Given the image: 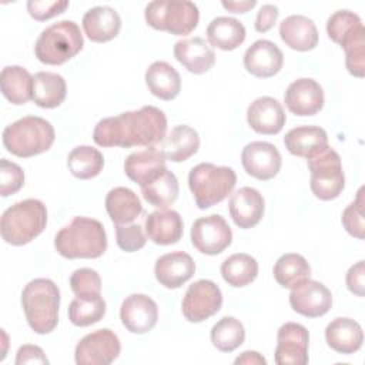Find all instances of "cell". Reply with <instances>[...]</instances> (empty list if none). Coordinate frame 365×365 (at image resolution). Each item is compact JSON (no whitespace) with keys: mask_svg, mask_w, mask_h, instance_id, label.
<instances>
[{"mask_svg":"<svg viewBox=\"0 0 365 365\" xmlns=\"http://www.w3.org/2000/svg\"><path fill=\"white\" fill-rule=\"evenodd\" d=\"M309 334L307 328L297 322H285L277 335L275 362L279 365L308 364Z\"/></svg>","mask_w":365,"mask_h":365,"instance_id":"cell-13","label":"cell"},{"mask_svg":"<svg viewBox=\"0 0 365 365\" xmlns=\"http://www.w3.org/2000/svg\"><path fill=\"white\" fill-rule=\"evenodd\" d=\"M70 287L76 297L100 295L101 278L97 271L91 268H78L70 277Z\"/></svg>","mask_w":365,"mask_h":365,"instance_id":"cell-44","label":"cell"},{"mask_svg":"<svg viewBox=\"0 0 365 365\" xmlns=\"http://www.w3.org/2000/svg\"><path fill=\"white\" fill-rule=\"evenodd\" d=\"M311 171L309 187L314 195L322 201L336 198L345 187V175L339 154L329 145L307 160Z\"/></svg>","mask_w":365,"mask_h":365,"instance_id":"cell-9","label":"cell"},{"mask_svg":"<svg viewBox=\"0 0 365 365\" xmlns=\"http://www.w3.org/2000/svg\"><path fill=\"white\" fill-rule=\"evenodd\" d=\"M279 36L289 48L297 51H309L318 46L317 26L302 14L285 17L279 24Z\"/></svg>","mask_w":365,"mask_h":365,"instance_id":"cell-25","label":"cell"},{"mask_svg":"<svg viewBox=\"0 0 365 365\" xmlns=\"http://www.w3.org/2000/svg\"><path fill=\"white\" fill-rule=\"evenodd\" d=\"M115 238H117V245L125 252L138 251L147 242L143 228L138 224L115 225Z\"/></svg>","mask_w":365,"mask_h":365,"instance_id":"cell-46","label":"cell"},{"mask_svg":"<svg viewBox=\"0 0 365 365\" xmlns=\"http://www.w3.org/2000/svg\"><path fill=\"white\" fill-rule=\"evenodd\" d=\"M339 46L345 51V64L355 77H364L365 73V29L364 24L355 27L342 37Z\"/></svg>","mask_w":365,"mask_h":365,"instance_id":"cell-41","label":"cell"},{"mask_svg":"<svg viewBox=\"0 0 365 365\" xmlns=\"http://www.w3.org/2000/svg\"><path fill=\"white\" fill-rule=\"evenodd\" d=\"M272 272L275 281L281 287L292 289L305 279H309L311 267L302 255L288 252L277 259Z\"/></svg>","mask_w":365,"mask_h":365,"instance_id":"cell-37","label":"cell"},{"mask_svg":"<svg viewBox=\"0 0 365 365\" xmlns=\"http://www.w3.org/2000/svg\"><path fill=\"white\" fill-rule=\"evenodd\" d=\"M144 17L155 30L185 36L197 27L200 11L197 4L188 0H154L145 6Z\"/></svg>","mask_w":365,"mask_h":365,"instance_id":"cell-8","label":"cell"},{"mask_svg":"<svg viewBox=\"0 0 365 365\" xmlns=\"http://www.w3.org/2000/svg\"><path fill=\"white\" fill-rule=\"evenodd\" d=\"M247 121L255 133L272 135L282 130L287 117L278 100L264 96L255 98L250 104L247 110Z\"/></svg>","mask_w":365,"mask_h":365,"instance_id":"cell-19","label":"cell"},{"mask_svg":"<svg viewBox=\"0 0 365 365\" xmlns=\"http://www.w3.org/2000/svg\"><path fill=\"white\" fill-rule=\"evenodd\" d=\"M145 84L153 96L161 100H173L181 91V77L167 61H154L145 71Z\"/></svg>","mask_w":365,"mask_h":365,"instance_id":"cell-29","label":"cell"},{"mask_svg":"<svg viewBox=\"0 0 365 365\" xmlns=\"http://www.w3.org/2000/svg\"><path fill=\"white\" fill-rule=\"evenodd\" d=\"M165 161L167 158L163 150L150 145L131 153L124 161V171L131 181L141 187L167 168Z\"/></svg>","mask_w":365,"mask_h":365,"instance_id":"cell-22","label":"cell"},{"mask_svg":"<svg viewBox=\"0 0 365 365\" xmlns=\"http://www.w3.org/2000/svg\"><path fill=\"white\" fill-rule=\"evenodd\" d=\"M245 339L244 325L234 317L221 318L211 328V342L222 352H232Z\"/></svg>","mask_w":365,"mask_h":365,"instance_id":"cell-40","label":"cell"},{"mask_svg":"<svg viewBox=\"0 0 365 365\" xmlns=\"http://www.w3.org/2000/svg\"><path fill=\"white\" fill-rule=\"evenodd\" d=\"M342 225L355 238L364 240L365 225H364V187L359 188L356 198L344 210Z\"/></svg>","mask_w":365,"mask_h":365,"instance_id":"cell-43","label":"cell"},{"mask_svg":"<svg viewBox=\"0 0 365 365\" xmlns=\"http://www.w3.org/2000/svg\"><path fill=\"white\" fill-rule=\"evenodd\" d=\"M0 87L11 104H26L33 96V76L20 66H7L1 70Z\"/></svg>","mask_w":365,"mask_h":365,"instance_id":"cell-34","label":"cell"},{"mask_svg":"<svg viewBox=\"0 0 365 365\" xmlns=\"http://www.w3.org/2000/svg\"><path fill=\"white\" fill-rule=\"evenodd\" d=\"M106 210L111 221L118 225L133 222L143 212V205L133 190L115 187L106 197Z\"/></svg>","mask_w":365,"mask_h":365,"instance_id":"cell-32","label":"cell"},{"mask_svg":"<svg viewBox=\"0 0 365 365\" xmlns=\"http://www.w3.org/2000/svg\"><path fill=\"white\" fill-rule=\"evenodd\" d=\"M325 339L334 351L349 355L362 346L364 332L355 319L339 317L327 325Z\"/></svg>","mask_w":365,"mask_h":365,"instance_id":"cell-27","label":"cell"},{"mask_svg":"<svg viewBox=\"0 0 365 365\" xmlns=\"http://www.w3.org/2000/svg\"><path fill=\"white\" fill-rule=\"evenodd\" d=\"M24 364H48V359L40 346L26 344L19 348L16 355V365Z\"/></svg>","mask_w":365,"mask_h":365,"instance_id":"cell-49","label":"cell"},{"mask_svg":"<svg viewBox=\"0 0 365 365\" xmlns=\"http://www.w3.org/2000/svg\"><path fill=\"white\" fill-rule=\"evenodd\" d=\"M244 170L262 181L274 178L281 170V154L278 148L267 141H252L241 153Z\"/></svg>","mask_w":365,"mask_h":365,"instance_id":"cell-15","label":"cell"},{"mask_svg":"<svg viewBox=\"0 0 365 365\" xmlns=\"http://www.w3.org/2000/svg\"><path fill=\"white\" fill-rule=\"evenodd\" d=\"M165 131V114L154 106H144L100 120L94 127L93 140L100 147H150L163 141Z\"/></svg>","mask_w":365,"mask_h":365,"instance_id":"cell-1","label":"cell"},{"mask_svg":"<svg viewBox=\"0 0 365 365\" xmlns=\"http://www.w3.org/2000/svg\"><path fill=\"white\" fill-rule=\"evenodd\" d=\"M120 319L131 334H145L157 324L158 307L148 295L131 294L121 304Z\"/></svg>","mask_w":365,"mask_h":365,"instance_id":"cell-16","label":"cell"},{"mask_svg":"<svg viewBox=\"0 0 365 365\" xmlns=\"http://www.w3.org/2000/svg\"><path fill=\"white\" fill-rule=\"evenodd\" d=\"M195 272V262L190 254L174 251L161 255L155 261L154 274L157 281L168 288L175 289L185 284Z\"/></svg>","mask_w":365,"mask_h":365,"instance_id":"cell-21","label":"cell"},{"mask_svg":"<svg viewBox=\"0 0 365 365\" xmlns=\"http://www.w3.org/2000/svg\"><path fill=\"white\" fill-rule=\"evenodd\" d=\"M21 307L30 328L36 334H50L58 322L60 289L48 278L31 279L23 288Z\"/></svg>","mask_w":365,"mask_h":365,"instance_id":"cell-3","label":"cell"},{"mask_svg":"<svg viewBox=\"0 0 365 365\" xmlns=\"http://www.w3.org/2000/svg\"><path fill=\"white\" fill-rule=\"evenodd\" d=\"M364 275H365V269H364V261H358L356 264H354L352 267H349L348 272H346V287L348 289L358 295V297H364L365 291H364Z\"/></svg>","mask_w":365,"mask_h":365,"instance_id":"cell-50","label":"cell"},{"mask_svg":"<svg viewBox=\"0 0 365 365\" xmlns=\"http://www.w3.org/2000/svg\"><path fill=\"white\" fill-rule=\"evenodd\" d=\"M83 29L91 41L106 43L118 36L121 19L113 7L96 6L83 16Z\"/></svg>","mask_w":365,"mask_h":365,"instance_id":"cell-24","label":"cell"},{"mask_svg":"<svg viewBox=\"0 0 365 365\" xmlns=\"http://www.w3.org/2000/svg\"><path fill=\"white\" fill-rule=\"evenodd\" d=\"M56 251L68 259L98 258L107 250V235L98 220L74 217L54 238Z\"/></svg>","mask_w":365,"mask_h":365,"instance_id":"cell-2","label":"cell"},{"mask_svg":"<svg viewBox=\"0 0 365 365\" xmlns=\"http://www.w3.org/2000/svg\"><path fill=\"white\" fill-rule=\"evenodd\" d=\"M68 7V1H46V0H29L27 1V10L29 14L37 20L44 21L54 16L61 14Z\"/></svg>","mask_w":365,"mask_h":365,"instance_id":"cell-47","label":"cell"},{"mask_svg":"<svg viewBox=\"0 0 365 365\" xmlns=\"http://www.w3.org/2000/svg\"><path fill=\"white\" fill-rule=\"evenodd\" d=\"M121 344L111 329H97L80 339L74 351L78 365H108L120 355Z\"/></svg>","mask_w":365,"mask_h":365,"instance_id":"cell-11","label":"cell"},{"mask_svg":"<svg viewBox=\"0 0 365 365\" xmlns=\"http://www.w3.org/2000/svg\"><path fill=\"white\" fill-rule=\"evenodd\" d=\"M247 31L244 24L234 17H215L207 27L208 43L217 48L230 51L241 46L245 40Z\"/></svg>","mask_w":365,"mask_h":365,"instance_id":"cell-33","label":"cell"},{"mask_svg":"<svg viewBox=\"0 0 365 365\" xmlns=\"http://www.w3.org/2000/svg\"><path fill=\"white\" fill-rule=\"evenodd\" d=\"M235 182L237 174L231 167L211 163H200L188 174V187L200 210L210 208L227 198Z\"/></svg>","mask_w":365,"mask_h":365,"instance_id":"cell-7","label":"cell"},{"mask_svg":"<svg viewBox=\"0 0 365 365\" xmlns=\"http://www.w3.org/2000/svg\"><path fill=\"white\" fill-rule=\"evenodd\" d=\"M83 46L84 38L77 23L61 20L41 31L34 44V54L44 64L60 66L73 58Z\"/></svg>","mask_w":365,"mask_h":365,"instance_id":"cell-6","label":"cell"},{"mask_svg":"<svg viewBox=\"0 0 365 365\" xmlns=\"http://www.w3.org/2000/svg\"><path fill=\"white\" fill-rule=\"evenodd\" d=\"M289 304L295 312L308 318H317L331 309L332 294L322 282L305 279L291 289Z\"/></svg>","mask_w":365,"mask_h":365,"instance_id":"cell-14","label":"cell"},{"mask_svg":"<svg viewBox=\"0 0 365 365\" xmlns=\"http://www.w3.org/2000/svg\"><path fill=\"white\" fill-rule=\"evenodd\" d=\"M174 57L190 73L202 74L212 68L215 53L210 44L201 37L182 38L174 46Z\"/></svg>","mask_w":365,"mask_h":365,"instance_id":"cell-23","label":"cell"},{"mask_svg":"<svg viewBox=\"0 0 365 365\" xmlns=\"http://www.w3.org/2000/svg\"><path fill=\"white\" fill-rule=\"evenodd\" d=\"M106 314V301L101 295L76 297L68 307V319L76 327H88L98 322Z\"/></svg>","mask_w":365,"mask_h":365,"instance_id":"cell-39","label":"cell"},{"mask_svg":"<svg viewBox=\"0 0 365 365\" xmlns=\"http://www.w3.org/2000/svg\"><path fill=\"white\" fill-rule=\"evenodd\" d=\"M284 101L295 115H314L324 107V90L312 78H298L288 86Z\"/></svg>","mask_w":365,"mask_h":365,"instance_id":"cell-17","label":"cell"},{"mask_svg":"<svg viewBox=\"0 0 365 365\" xmlns=\"http://www.w3.org/2000/svg\"><path fill=\"white\" fill-rule=\"evenodd\" d=\"M67 94V86L63 76L51 71H38L33 76L31 100L41 108L58 107Z\"/></svg>","mask_w":365,"mask_h":365,"instance_id":"cell-30","label":"cell"},{"mask_svg":"<svg viewBox=\"0 0 365 365\" xmlns=\"http://www.w3.org/2000/svg\"><path fill=\"white\" fill-rule=\"evenodd\" d=\"M47 224L46 205L36 198H27L9 207L0 221L1 238L11 245H24L40 235Z\"/></svg>","mask_w":365,"mask_h":365,"instance_id":"cell-5","label":"cell"},{"mask_svg":"<svg viewBox=\"0 0 365 365\" xmlns=\"http://www.w3.org/2000/svg\"><path fill=\"white\" fill-rule=\"evenodd\" d=\"M70 173L80 180H90L98 175L104 167L103 154L90 145H78L73 148L67 157Z\"/></svg>","mask_w":365,"mask_h":365,"instance_id":"cell-38","label":"cell"},{"mask_svg":"<svg viewBox=\"0 0 365 365\" xmlns=\"http://www.w3.org/2000/svg\"><path fill=\"white\" fill-rule=\"evenodd\" d=\"M222 305V292L210 279H198L191 284L182 298L181 311L187 321L202 322L215 315Z\"/></svg>","mask_w":365,"mask_h":365,"instance_id":"cell-10","label":"cell"},{"mask_svg":"<svg viewBox=\"0 0 365 365\" xmlns=\"http://www.w3.org/2000/svg\"><path fill=\"white\" fill-rule=\"evenodd\" d=\"M0 194L1 197H9L16 194L24 185V171L16 163L6 158L0 161Z\"/></svg>","mask_w":365,"mask_h":365,"instance_id":"cell-45","label":"cell"},{"mask_svg":"<svg viewBox=\"0 0 365 365\" xmlns=\"http://www.w3.org/2000/svg\"><path fill=\"white\" fill-rule=\"evenodd\" d=\"M56 138L54 127L46 118L26 115L3 130L4 148L21 158L33 157L47 151Z\"/></svg>","mask_w":365,"mask_h":365,"instance_id":"cell-4","label":"cell"},{"mask_svg":"<svg viewBox=\"0 0 365 365\" xmlns=\"http://www.w3.org/2000/svg\"><path fill=\"white\" fill-rule=\"evenodd\" d=\"M232 231L224 217L211 214L194 221L191 242L194 248L207 255H217L231 245Z\"/></svg>","mask_w":365,"mask_h":365,"instance_id":"cell-12","label":"cell"},{"mask_svg":"<svg viewBox=\"0 0 365 365\" xmlns=\"http://www.w3.org/2000/svg\"><path fill=\"white\" fill-rule=\"evenodd\" d=\"M228 210L235 225L248 230L261 221L265 202L258 190L252 187H241L231 195Z\"/></svg>","mask_w":365,"mask_h":365,"instance_id":"cell-20","label":"cell"},{"mask_svg":"<svg viewBox=\"0 0 365 365\" xmlns=\"http://www.w3.org/2000/svg\"><path fill=\"white\" fill-rule=\"evenodd\" d=\"M284 144L291 154L308 160L328 147V135L321 127L299 125L285 134Z\"/></svg>","mask_w":365,"mask_h":365,"instance_id":"cell-28","label":"cell"},{"mask_svg":"<svg viewBox=\"0 0 365 365\" xmlns=\"http://www.w3.org/2000/svg\"><path fill=\"white\" fill-rule=\"evenodd\" d=\"M200 148L198 133L185 124L171 128L163 140V153L167 160L181 163L194 155Z\"/></svg>","mask_w":365,"mask_h":365,"instance_id":"cell-31","label":"cell"},{"mask_svg":"<svg viewBox=\"0 0 365 365\" xmlns=\"http://www.w3.org/2000/svg\"><path fill=\"white\" fill-rule=\"evenodd\" d=\"M221 275L224 281L231 287H245L257 278L258 262L250 254H232L221 264Z\"/></svg>","mask_w":365,"mask_h":365,"instance_id":"cell-36","label":"cell"},{"mask_svg":"<svg viewBox=\"0 0 365 365\" xmlns=\"http://www.w3.org/2000/svg\"><path fill=\"white\" fill-rule=\"evenodd\" d=\"M278 7L275 4H262L257 17H255V30L258 33H267L271 30L278 19Z\"/></svg>","mask_w":365,"mask_h":365,"instance_id":"cell-48","label":"cell"},{"mask_svg":"<svg viewBox=\"0 0 365 365\" xmlns=\"http://www.w3.org/2000/svg\"><path fill=\"white\" fill-rule=\"evenodd\" d=\"M234 364L235 365H240V364H245V365H265L267 361L257 351H245L240 356L235 358Z\"/></svg>","mask_w":365,"mask_h":365,"instance_id":"cell-51","label":"cell"},{"mask_svg":"<svg viewBox=\"0 0 365 365\" xmlns=\"http://www.w3.org/2000/svg\"><path fill=\"white\" fill-rule=\"evenodd\" d=\"M140 188L143 198L157 208H167L171 205L177 200L180 190L177 177L167 168Z\"/></svg>","mask_w":365,"mask_h":365,"instance_id":"cell-35","label":"cell"},{"mask_svg":"<svg viewBox=\"0 0 365 365\" xmlns=\"http://www.w3.org/2000/svg\"><path fill=\"white\" fill-rule=\"evenodd\" d=\"M284 64V54L279 47L269 40H257L244 54V67L248 73L259 78L275 76Z\"/></svg>","mask_w":365,"mask_h":365,"instance_id":"cell-18","label":"cell"},{"mask_svg":"<svg viewBox=\"0 0 365 365\" xmlns=\"http://www.w3.org/2000/svg\"><path fill=\"white\" fill-rule=\"evenodd\" d=\"M184 224L180 214L174 210L160 208L145 218V234L158 245H171L182 237Z\"/></svg>","mask_w":365,"mask_h":365,"instance_id":"cell-26","label":"cell"},{"mask_svg":"<svg viewBox=\"0 0 365 365\" xmlns=\"http://www.w3.org/2000/svg\"><path fill=\"white\" fill-rule=\"evenodd\" d=\"M361 24V17L356 13L349 10H338L331 14L327 21V33L334 43L339 44L344 36Z\"/></svg>","mask_w":365,"mask_h":365,"instance_id":"cell-42","label":"cell"},{"mask_svg":"<svg viewBox=\"0 0 365 365\" xmlns=\"http://www.w3.org/2000/svg\"><path fill=\"white\" fill-rule=\"evenodd\" d=\"M221 4H222L224 9H227L231 13H245V11L251 10L252 7H255L257 1L255 0H241V1L222 0Z\"/></svg>","mask_w":365,"mask_h":365,"instance_id":"cell-52","label":"cell"}]
</instances>
